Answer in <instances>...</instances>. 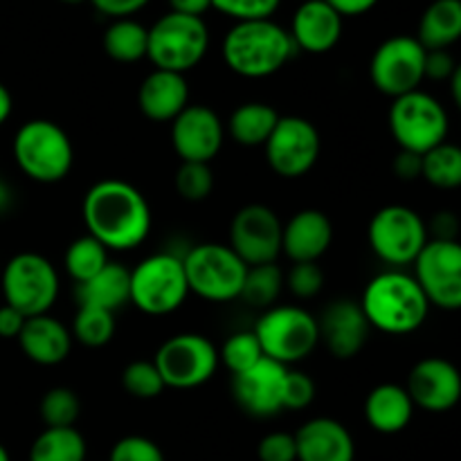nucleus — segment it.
I'll use <instances>...</instances> for the list:
<instances>
[{"label": "nucleus", "mask_w": 461, "mask_h": 461, "mask_svg": "<svg viewBox=\"0 0 461 461\" xmlns=\"http://www.w3.org/2000/svg\"><path fill=\"white\" fill-rule=\"evenodd\" d=\"M0 461H9V453L5 450L3 444H0Z\"/></svg>", "instance_id": "6e6d98bb"}, {"label": "nucleus", "mask_w": 461, "mask_h": 461, "mask_svg": "<svg viewBox=\"0 0 461 461\" xmlns=\"http://www.w3.org/2000/svg\"><path fill=\"white\" fill-rule=\"evenodd\" d=\"M30 461H86V439L75 428H45L30 448Z\"/></svg>", "instance_id": "7c9ffc66"}, {"label": "nucleus", "mask_w": 461, "mask_h": 461, "mask_svg": "<svg viewBox=\"0 0 461 461\" xmlns=\"http://www.w3.org/2000/svg\"><path fill=\"white\" fill-rule=\"evenodd\" d=\"M461 36L459 0H435L428 5L419 21V34L414 39L426 50H448Z\"/></svg>", "instance_id": "cd10ccee"}, {"label": "nucleus", "mask_w": 461, "mask_h": 461, "mask_svg": "<svg viewBox=\"0 0 461 461\" xmlns=\"http://www.w3.org/2000/svg\"><path fill=\"white\" fill-rule=\"evenodd\" d=\"M448 113L423 90L401 95L390 108V131L401 151L423 156L448 138Z\"/></svg>", "instance_id": "1a4fd4ad"}, {"label": "nucleus", "mask_w": 461, "mask_h": 461, "mask_svg": "<svg viewBox=\"0 0 461 461\" xmlns=\"http://www.w3.org/2000/svg\"><path fill=\"white\" fill-rule=\"evenodd\" d=\"M95 5V9L111 18H131L135 12L144 9L149 5V0H90Z\"/></svg>", "instance_id": "49530a36"}, {"label": "nucleus", "mask_w": 461, "mask_h": 461, "mask_svg": "<svg viewBox=\"0 0 461 461\" xmlns=\"http://www.w3.org/2000/svg\"><path fill=\"white\" fill-rule=\"evenodd\" d=\"M39 412L45 428H75L81 412L79 396L68 387H52L41 399Z\"/></svg>", "instance_id": "c9c22d12"}, {"label": "nucleus", "mask_w": 461, "mask_h": 461, "mask_svg": "<svg viewBox=\"0 0 461 461\" xmlns=\"http://www.w3.org/2000/svg\"><path fill=\"white\" fill-rule=\"evenodd\" d=\"M264 149L275 174L282 178H302L320 160L322 138L313 122L297 115H279Z\"/></svg>", "instance_id": "2eb2a0df"}, {"label": "nucleus", "mask_w": 461, "mask_h": 461, "mask_svg": "<svg viewBox=\"0 0 461 461\" xmlns=\"http://www.w3.org/2000/svg\"><path fill=\"white\" fill-rule=\"evenodd\" d=\"M369 77L378 93L392 99L414 93L426 79V48L414 36L383 41L369 61Z\"/></svg>", "instance_id": "ddd939ff"}, {"label": "nucleus", "mask_w": 461, "mask_h": 461, "mask_svg": "<svg viewBox=\"0 0 461 461\" xmlns=\"http://www.w3.org/2000/svg\"><path fill=\"white\" fill-rule=\"evenodd\" d=\"M138 106L151 122H174L189 106V86L185 75L153 70L140 86Z\"/></svg>", "instance_id": "b1692460"}, {"label": "nucleus", "mask_w": 461, "mask_h": 461, "mask_svg": "<svg viewBox=\"0 0 461 461\" xmlns=\"http://www.w3.org/2000/svg\"><path fill=\"white\" fill-rule=\"evenodd\" d=\"M156 369L165 387L194 390L210 381L219 369V349L201 333H178L165 340L158 349Z\"/></svg>", "instance_id": "9b49d317"}, {"label": "nucleus", "mask_w": 461, "mask_h": 461, "mask_svg": "<svg viewBox=\"0 0 461 461\" xmlns=\"http://www.w3.org/2000/svg\"><path fill=\"white\" fill-rule=\"evenodd\" d=\"M14 158L27 178L52 185L68 178L75 162L70 135L50 120H30L16 131Z\"/></svg>", "instance_id": "20e7f679"}, {"label": "nucleus", "mask_w": 461, "mask_h": 461, "mask_svg": "<svg viewBox=\"0 0 461 461\" xmlns=\"http://www.w3.org/2000/svg\"><path fill=\"white\" fill-rule=\"evenodd\" d=\"M84 223L90 237L106 250H133L151 232V207L131 183L106 178L95 183L84 196Z\"/></svg>", "instance_id": "f257e3e1"}, {"label": "nucleus", "mask_w": 461, "mask_h": 461, "mask_svg": "<svg viewBox=\"0 0 461 461\" xmlns=\"http://www.w3.org/2000/svg\"><path fill=\"white\" fill-rule=\"evenodd\" d=\"M149 30L133 18H117L104 32V50L113 61L135 63L147 59Z\"/></svg>", "instance_id": "c756f323"}, {"label": "nucleus", "mask_w": 461, "mask_h": 461, "mask_svg": "<svg viewBox=\"0 0 461 461\" xmlns=\"http://www.w3.org/2000/svg\"><path fill=\"white\" fill-rule=\"evenodd\" d=\"M277 120H279V113L275 111L270 104H264V102L241 104V106L234 108V113L230 115V122H228L230 138H232L237 144H241V147H248V149L264 147V144L268 142Z\"/></svg>", "instance_id": "c85d7f7f"}, {"label": "nucleus", "mask_w": 461, "mask_h": 461, "mask_svg": "<svg viewBox=\"0 0 461 461\" xmlns=\"http://www.w3.org/2000/svg\"><path fill=\"white\" fill-rule=\"evenodd\" d=\"M284 288V273L277 264H261L250 266L243 279L241 300L255 309H270L279 300Z\"/></svg>", "instance_id": "473e14b6"}, {"label": "nucleus", "mask_w": 461, "mask_h": 461, "mask_svg": "<svg viewBox=\"0 0 461 461\" xmlns=\"http://www.w3.org/2000/svg\"><path fill=\"white\" fill-rule=\"evenodd\" d=\"M288 367L261 358L255 367L232 376V394L239 408L255 419H270L284 410V378Z\"/></svg>", "instance_id": "a211bd4d"}, {"label": "nucleus", "mask_w": 461, "mask_h": 461, "mask_svg": "<svg viewBox=\"0 0 461 461\" xmlns=\"http://www.w3.org/2000/svg\"><path fill=\"white\" fill-rule=\"evenodd\" d=\"M169 5L171 12L196 18H203V14L212 9V0H169Z\"/></svg>", "instance_id": "3c124183"}, {"label": "nucleus", "mask_w": 461, "mask_h": 461, "mask_svg": "<svg viewBox=\"0 0 461 461\" xmlns=\"http://www.w3.org/2000/svg\"><path fill=\"white\" fill-rule=\"evenodd\" d=\"M288 34L297 50L309 54L331 52L340 43L342 16L327 0H304L293 14Z\"/></svg>", "instance_id": "4be33fe9"}, {"label": "nucleus", "mask_w": 461, "mask_h": 461, "mask_svg": "<svg viewBox=\"0 0 461 461\" xmlns=\"http://www.w3.org/2000/svg\"><path fill=\"white\" fill-rule=\"evenodd\" d=\"M369 246L390 266H408L428 243V225L412 207L387 205L369 221Z\"/></svg>", "instance_id": "f8f14e48"}, {"label": "nucleus", "mask_w": 461, "mask_h": 461, "mask_svg": "<svg viewBox=\"0 0 461 461\" xmlns=\"http://www.w3.org/2000/svg\"><path fill=\"white\" fill-rule=\"evenodd\" d=\"M63 264H66V273L75 279V284H84L108 264V250L97 239L86 234V237L75 239L68 246Z\"/></svg>", "instance_id": "72a5a7b5"}, {"label": "nucleus", "mask_w": 461, "mask_h": 461, "mask_svg": "<svg viewBox=\"0 0 461 461\" xmlns=\"http://www.w3.org/2000/svg\"><path fill=\"white\" fill-rule=\"evenodd\" d=\"M225 140V126L210 106L189 104L171 122V144L183 162L210 165L219 156Z\"/></svg>", "instance_id": "f3484780"}, {"label": "nucleus", "mask_w": 461, "mask_h": 461, "mask_svg": "<svg viewBox=\"0 0 461 461\" xmlns=\"http://www.w3.org/2000/svg\"><path fill=\"white\" fill-rule=\"evenodd\" d=\"M333 241V223L324 212L302 210L282 228V252L293 264H318Z\"/></svg>", "instance_id": "412c9836"}, {"label": "nucleus", "mask_w": 461, "mask_h": 461, "mask_svg": "<svg viewBox=\"0 0 461 461\" xmlns=\"http://www.w3.org/2000/svg\"><path fill=\"white\" fill-rule=\"evenodd\" d=\"M122 385L133 399L151 401L167 390L153 360H135L122 374Z\"/></svg>", "instance_id": "4c0bfd02"}, {"label": "nucleus", "mask_w": 461, "mask_h": 461, "mask_svg": "<svg viewBox=\"0 0 461 461\" xmlns=\"http://www.w3.org/2000/svg\"><path fill=\"white\" fill-rule=\"evenodd\" d=\"M75 300L79 306H93L115 313L131 302V270L108 261L88 282L77 284Z\"/></svg>", "instance_id": "bb28decb"}, {"label": "nucleus", "mask_w": 461, "mask_h": 461, "mask_svg": "<svg viewBox=\"0 0 461 461\" xmlns=\"http://www.w3.org/2000/svg\"><path fill=\"white\" fill-rule=\"evenodd\" d=\"M261 358H264V351L252 331L232 333L219 351V363H223L232 372V376L255 367Z\"/></svg>", "instance_id": "e433bc0d"}, {"label": "nucleus", "mask_w": 461, "mask_h": 461, "mask_svg": "<svg viewBox=\"0 0 461 461\" xmlns=\"http://www.w3.org/2000/svg\"><path fill=\"white\" fill-rule=\"evenodd\" d=\"M252 333L259 340L264 358L284 367L304 360L320 342L318 320L300 306H270L257 320Z\"/></svg>", "instance_id": "423d86ee"}, {"label": "nucleus", "mask_w": 461, "mask_h": 461, "mask_svg": "<svg viewBox=\"0 0 461 461\" xmlns=\"http://www.w3.org/2000/svg\"><path fill=\"white\" fill-rule=\"evenodd\" d=\"M412 264V277L421 286L428 304L444 311L461 309V246L457 239H432Z\"/></svg>", "instance_id": "4468645a"}, {"label": "nucleus", "mask_w": 461, "mask_h": 461, "mask_svg": "<svg viewBox=\"0 0 461 461\" xmlns=\"http://www.w3.org/2000/svg\"><path fill=\"white\" fill-rule=\"evenodd\" d=\"M394 171L401 180L421 178V156L410 151H399L394 160Z\"/></svg>", "instance_id": "09e8293b"}, {"label": "nucleus", "mask_w": 461, "mask_h": 461, "mask_svg": "<svg viewBox=\"0 0 461 461\" xmlns=\"http://www.w3.org/2000/svg\"><path fill=\"white\" fill-rule=\"evenodd\" d=\"M5 304L25 318L45 315L59 297V273L39 252H21L3 268Z\"/></svg>", "instance_id": "9d476101"}, {"label": "nucleus", "mask_w": 461, "mask_h": 461, "mask_svg": "<svg viewBox=\"0 0 461 461\" xmlns=\"http://www.w3.org/2000/svg\"><path fill=\"white\" fill-rule=\"evenodd\" d=\"M421 178L437 189H457L461 185V151L450 142H441L421 156Z\"/></svg>", "instance_id": "2f4dec72"}, {"label": "nucleus", "mask_w": 461, "mask_h": 461, "mask_svg": "<svg viewBox=\"0 0 461 461\" xmlns=\"http://www.w3.org/2000/svg\"><path fill=\"white\" fill-rule=\"evenodd\" d=\"M342 18L345 16H363V14L372 12L378 5V0H327Z\"/></svg>", "instance_id": "8fccbe9b"}, {"label": "nucleus", "mask_w": 461, "mask_h": 461, "mask_svg": "<svg viewBox=\"0 0 461 461\" xmlns=\"http://www.w3.org/2000/svg\"><path fill=\"white\" fill-rule=\"evenodd\" d=\"M259 461H297L295 437L288 432H273L266 435L257 446Z\"/></svg>", "instance_id": "c03bdc74"}, {"label": "nucleus", "mask_w": 461, "mask_h": 461, "mask_svg": "<svg viewBox=\"0 0 461 461\" xmlns=\"http://www.w3.org/2000/svg\"><path fill=\"white\" fill-rule=\"evenodd\" d=\"M358 304L369 327L387 336L419 331L430 313V304L417 279L401 270H387L369 279Z\"/></svg>", "instance_id": "f03ea898"}, {"label": "nucleus", "mask_w": 461, "mask_h": 461, "mask_svg": "<svg viewBox=\"0 0 461 461\" xmlns=\"http://www.w3.org/2000/svg\"><path fill=\"white\" fill-rule=\"evenodd\" d=\"M450 81H453V102L461 104V68L453 72V77H450Z\"/></svg>", "instance_id": "5fc2aeb1"}, {"label": "nucleus", "mask_w": 461, "mask_h": 461, "mask_svg": "<svg viewBox=\"0 0 461 461\" xmlns=\"http://www.w3.org/2000/svg\"><path fill=\"white\" fill-rule=\"evenodd\" d=\"M108 461H165L160 446L147 437L131 435L113 446Z\"/></svg>", "instance_id": "a19ab883"}, {"label": "nucleus", "mask_w": 461, "mask_h": 461, "mask_svg": "<svg viewBox=\"0 0 461 461\" xmlns=\"http://www.w3.org/2000/svg\"><path fill=\"white\" fill-rule=\"evenodd\" d=\"M453 54L448 50H426V77L435 81H446L457 70Z\"/></svg>", "instance_id": "a18cd8bd"}, {"label": "nucleus", "mask_w": 461, "mask_h": 461, "mask_svg": "<svg viewBox=\"0 0 461 461\" xmlns=\"http://www.w3.org/2000/svg\"><path fill=\"white\" fill-rule=\"evenodd\" d=\"M297 461H354L356 444L345 426L336 419L318 417L295 432Z\"/></svg>", "instance_id": "5701e85b"}, {"label": "nucleus", "mask_w": 461, "mask_h": 461, "mask_svg": "<svg viewBox=\"0 0 461 461\" xmlns=\"http://www.w3.org/2000/svg\"><path fill=\"white\" fill-rule=\"evenodd\" d=\"M189 286L183 257L158 252L131 270V304L147 315H169L187 300Z\"/></svg>", "instance_id": "0eeeda50"}, {"label": "nucleus", "mask_w": 461, "mask_h": 461, "mask_svg": "<svg viewBox=\"0 0 461 461\" xmlns=\"http://www.w3.org/2000/svg\"><path fill=\"white\" fill-rule=\"evenodd\" d=\"M223 61L230 70L246 79L273 77L295 57L297 48L288 30L270 18L234 23L223 39Z\"/></svg>", "instance_id": "7ed1b4c3"}, {"label": "nucleus", "mask_w": 461, "mask_h": 461, "mask_svg": "<svg viewBox=\"0 0 461 461\" xmlns=\"http://www.w3.org/2000/svg\"><path fill=\"white\" fill-rule=\"evenodd\" d=\"M61 3H68V5H77V3H84V0H61Z\"/></svg>", "instance_id": "4d7b16f0"}, {"label": "nucleus", "mask_w": 461, "mask_h": 461, "mask_svg": "<svg viewBox=\"0 0 461 461\" xmlns=\"http://www.w3.org/2000/svg\"><path fill=\"white\" fill-rule=\"evenodd\" d=\"M210 48V32L203 18L169 12L149 30L147 59L156 70L185 75L203 61Z\"/></svg>", "instance_id": "39448f33"}, {"label": "nucleus", "mask_w": 461, "mask_h": 461, "mask_svg": "<svg viewBox=\"0 0 461 461\" xmlns=\"http://www.w3.org/2000/svg\"><path fill=\"white\" fill-rule=\"evenodd\" d=\"M16 340L23 354L43 367L61 365L72 349V336L66 324L48 313L27 318Z\"/></svg>", "instance_id": "393cba45"}, {"label": "nucleus", "mask_w": 461, "mask_h": 461, "mask_svg": "<svg viewBox=\"0 0 461 461\" xmlns=\"http://www.w3.org/2000/svg\"><path fill=\"white\" fill-rule=\"evenodd\" d=\"M282 221L270 207L252 203L234 214L230 225V248L250 266L275 264L282 252Z\"/></svg>", "instance_id": "dca6fc26"}, {"label": "nucleus", "mask_w": 461, "mask_h": 461, "mask_svg": "<svg viewBox=\"0 0 461 461\" xmlns=\"http://www.w3.org/2000/svg\"><path fill=\"white\" fill-rule=\"evenodd\" d=\"M432 230L437 232L435 239H448V241H455V230H457V221L450 212H439V216L432 223Z\"/></svg>", "instance_id": "603ef678"}, {"label": "nucleus", "mask_w": 461, "mask_h": 461, "mask_svg": "<svg viewBox=\"0 0 461 461\" xmlns=\"http://www.w3.org/2000/svg\"><path fill=\"white\" fill-rule=\"evenodd\" d=\"M25 320V315L14 309V306H0V338H18Z\"/></svg>", "instance_id": "de8ad7c7"}, {"label": "nucleus", "mask_w": 461, "mask_h": 461, "mask_svg": "<svg viewBox=\"0 0 461 461\" xmlns=\"http://www.w3.org/2000/svg\"><path fill=\"white\" fill-rule=\"evenodd\" d=\"M214 189V171L205 162H183L176 174V192L189 203H201Z\"/></svg>", "instance_id": "58836bf2"}, {"label": "nucleus", "mask_w": 461, "mask_h": 461, "mask_svg": "<svg viewBox=\"0 0 461 461\" xmlns=\"http://www.w3.org/2000/svg\"><path fill=\"white\" fill-rule=\"evenodd\" d=\"M282 0H212V9L234 18L237 23L243 21H264L277 12Z\"/></svg>", "instance_id": "ea45409f"}, {"label": "nucleus", "mask_w": 461, "mask_h": 461, "mask_svg": "<svg viewBox=\"0 0 461 461\" xmlns=\"http://www.w3.org/2000/svg\"><path fill=\"white\" fill-rule=\"evenodd\" d=\"M284 284L300 300L315 297L324 286V273L318 264H293L291 273L284 277Z\"/></svg>", "instance_id": "79ce46f5"}, {"label": "nucleus", "mask_w": 461, "mask_h": 461, "mask_svg": "<svg viewBox=\"0 0 461 461\" xmlns=\"http://www.w3.org/2000/svg\"><path fill=\"white\" fill-rule=\"evenodd\" d=\"M12 108H14L12 95H9V90L0 84V126L9 120V115H12Z\"/></svg>", "instance_id": "864d4df0"}, {"label": "nucleus", "mask_w": 461, "mask_h": 461, "mask_svg": "<svg viewBox=\"0 0 461 461\" xmlns=\"http://www.w3.org/2000/svg\"><path fill=\"white\" fill-rule=\"evenodd\" d=\"M369 322L363 309L354 300H338L324 309L318 320L320 342L329 349L333 358L349 360L360 354L369 338Z\"/></svg>", "instance_id": "aec40b11"}, {"label": "nucleus", "mask_w": 461, "mask_h": 461, "mask_svg": "<svg viewBox=\"0 0 461 461\" xmlns=\"http://www.w3.org/2000/svg\"><path fill=\"white\" fill-rule=\"evenodd\" d=\"M414 417V403L408 390L396 383L374 387L365 399V419L381 435H396L405 430Z\"/></svg>", "instance_id": "a878e982"}, {"label": "nucleus", "mask_w": 461, "mask_h": 461, "mask_svg": "<svg viewBox=\"0 0 461 461\" xmlns=\"http://www.w3.org/2000/svg\"><path fill=\"white\" fill-rule=\"evenodd\" d=\"M408 394L414 408L426 412H448L461 399V376L450 360L423 358L412 367L408 376Z\"/></svg>", "instance_id": "6ab92c4d"}, {"label": "nucleus", "mask_w": 461, "mask_h": 461, "mask_svg": "<svg viewBox=\"0 0 461 461\" xmlns=\"http://www.w3.org/2000/svg\"><path fill=\"white\" fill-rule=\"evenodd\" d=\"M75 340L84 347L99 349L106 347L115 336V313L104 309H93V306H79L75 320H72V333Z\"/></svg>", "instance_id": "f704fd0d"}, {"label": "nucleus", "mask_w": 461, "mask_h": 461, "mask_svg": "<svg viewBox=\"0 0 461 461\" xmlns=\"http://www.w3.org/2000/svg\"><path fill=\"white\" fill-rule=\"evenodd\" d=\"M315 399V383L309 374L293 372L288 369L284 378V410H304L313 403Z\"/></svg>", "instance_id": "37998d69"}, {"label": "nucleus", "mask_w": 461, "mask_h": 461, "mask_svg": "<svg viewBox=\"0 0 461 461\" xmlns=\"http://www.w3.org/2000/svg\"><path fill=\"white\" fill-rule=\"evenodd\" d=\"M189 293L207 302L239 300L248 266L223 243H201L183 257Z\"/></svg>", "instance_id": "6e6552de"}]
</instances>
